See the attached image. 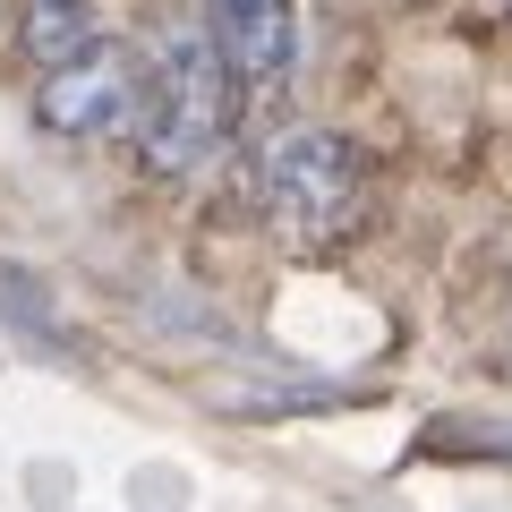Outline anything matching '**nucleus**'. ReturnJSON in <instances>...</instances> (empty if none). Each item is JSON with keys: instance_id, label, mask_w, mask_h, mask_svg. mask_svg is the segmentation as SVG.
<instances>
[{"instance_id": "f257e3e1", "label": "nucleus", "mask_w": 512, "mask_h": 512, "mask_svg": "<svg viewBox=\"0 0 512 512\" xmlns=\"http://www.w3.org/2000/svg\"><path fill=\"white\" fill-rule=\"evenodd\" d=\"M231 111H239V77L214 52V35H171L163 60H154L146 120H137L146 171L154 180H197L222 154V137H231Z\"/></svg>"}, {"instance_id": "f03ea898", "label": "nucleus", "mask_w": 512, "mask_h": 512, "mask_svg": "<svg viewBox=\"0 0 512 512\" xmlns=\"http://www.w3.org/2000/svg\"><path fill=\"white\" fill-rule=\"evenodd\" d=\"M265 214L299 248H333L367 222V154L342 128H291L265 146Z\"/></svg>"}, {"instance_id": "7ed1b4c3", "label": "nucleus", "mask_w": 512, "mask_h": 512, "mask_svg": "<svg viewBox=\"0 0 512 512\" xmlns=\"http://www.w3.org/2000/svg\"><path fill=\"white\" fill-rule=\"evenodd\" d=\"M146 94H154L146 52L94 35L86 52H69V60L43 69L35 120H43V137H60V146H94V137H120V128L146 120Z\"/></svg>"}, {"instance_id": "20e7f679", "label": "nucleus", "mask_w": 512, "mask_h": 512, "mask_svg": "<svg viewBox=\"0 0 512 512\" xmlns=\"http://www.w3.org/2000/svg\"><path fill=\"white\" fill-rule=\"evenodd\" d=\"M205 35L231 60L239 94H274L299 60V9L291 0H205Z\"/></svg>"}, {"instance_id": "39448f33", "label": "nucleus", "mask_w": 512, "mask_h": 512, "mask_svg": "<svg viewBox=\"0 0 512 512\" xmlns=\"http://www.w3.org/2000/svg\"><path fill=\"white\" fill-rule=\"evenodd\" d=\"M94 43V0H26V52L52 69V60L86 52Z\"/></svg>"}]
</instances>
